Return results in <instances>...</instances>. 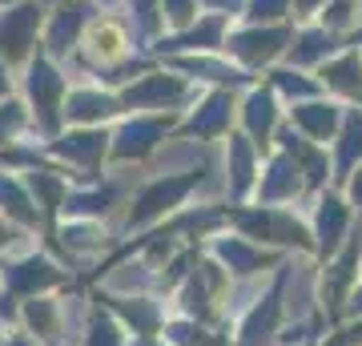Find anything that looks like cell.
I'll return each mask as SVG.
<instances>
[{"label": "cell", "instance_id": "cell-1", "mask_svg": "<svg viewBox=\"0 0 362 346\" xmlns=\"http://www.w3.org/2000/svg\"><path fill=\"white\" fill-rule=\"evenodd\" d=\"M93 52H97L101 61H117V57L125 52V33L117 25H97L93 28Z\"/></svg>", "mask_w": 362, "mask_h": 346}]
</instances>
